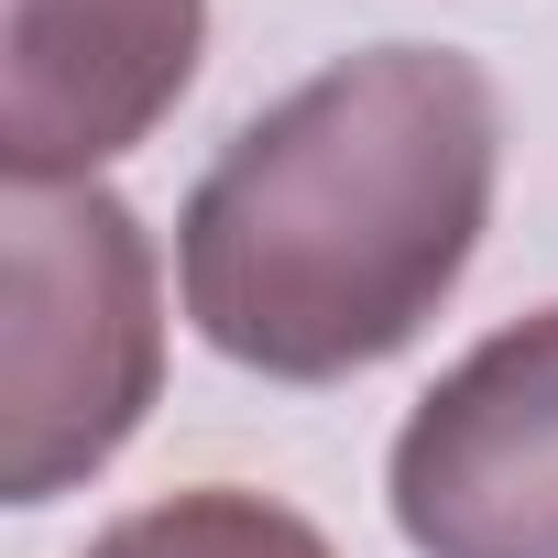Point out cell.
<instances>
[{
	"label": "cell",
	"instance_id": "cell-1",
	"mask_svg": "<svg viewBox=\"0 0 558 558\" xmlns=\"http://www.w3.org/2000/svg\"><path fill=\"white\" fill-rule=\"evenodd\" d=\"M504 99L460 45H362L252 110L175 208L186 329L263 384L395 362L493 230Z\"/></svg>",
	"mask_w": 558,
	"mask_h": 558
},
{
	"label": "cell",
	"instance_id": "cell-2",
	"mask_svg": "<svg viewBox=\"0 0 558 558\" xmlns=\"http://www.w3.org/2000/svg\"><path fill=\"white\" fill-rule=\"evenodd\" d=\"M12 318H0V493L56 504L99 482L165 384V286L143 219L88 186H12Z\"/></svg>",
	"mask_w": 558,
	"mask_h": 558
},
{
	"label": "cell",
	"instance_id": "cell-3",
	"mask_svg": "<svg viewBox=\"0 0 558 558\" xmlns=\"http://www.w3.org/2000/svg\"><path fill=\"white\" fill-rule=\"evenodd\" d=\"M384 504L416 558H558V307L504 318L405 405Z\"/></svg>",
	"mask_w": 558,
	"mask_h": 558
},
{
	"label": "cell",
	"instance_id": "cell-4",
	"mask_svg": "<svg viewBox=\"0 0 558 558\" xmlns=\"http://www.w3.org/2000/svg\"><path fill=\"white\" fill-rule=\"evenodd\" d=\"M208 0H12L0 165L12 186H88L197 88Z\"/></svg>",
	"mask_w": 558,
	"mask_h": 558
},
{
	"label": "cell",
	"instance_id": "cell-5",
	"mask_svg": "<svg viewBox=\"0 0 558 558\" xmlns=\"http://www.w3.org/2000/svg\"><path fill=\"white\" fill-rule=\"evenodd\" d=\"M77 558H340L296 504L241 493V482H197L165 504H132L121 525H99Z\"/></svg>",
	"mask_w": 558,
	"mask_h": 558
}]
</instances>
